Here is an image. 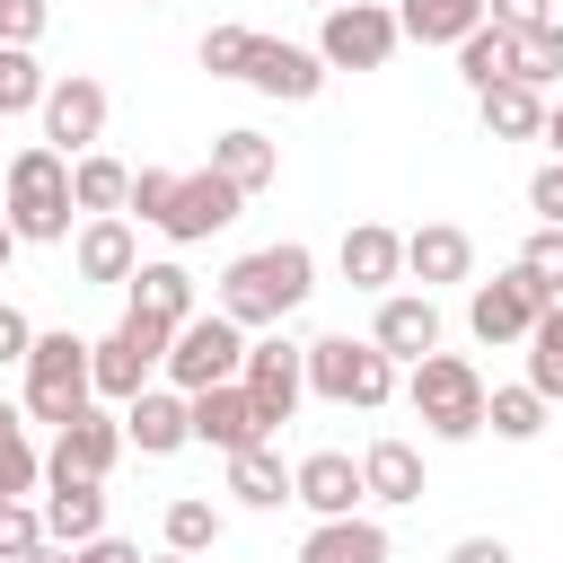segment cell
Returning <instances> with one entry per match:
<instances>
[{
    "label": "cell",
    "instance_id": "6da1fadb",
    "mask_svg": "<svg viewBox=\"0 0 563 563\" xmlns=\"http://www.w3.org/2000/svg\"><path fill=\"white\" fill-rule=\"evenodd\" d=\"M308 290H317V255H308L299 238H282V246L238 255V264L220 273V299H211V308L255 334V325H282L290 308H308Z\"/></svg>",
    "mask_w": 563,
    "mask_h": 563
},
{
    "label": "cell",
    "instance_id": "7a4b0ae2",
    "mask_svg": "<svg viewBox=\"0 0 563 563\" xmlns=\"http://www.w3.org/2000/svg\"><path fill=\"white\" fill-rule=\"evenodd\" d=\"M0 220L18 229V246H53V238H70L79 202H70V158H62L53 141H26V150L9 158V176H0Z\"/></svg>",
    "mask_w": 563,
    "mask_h": 563
},
{
    "label": "cell",
    "instance_id": "3957f363",
    "mask_svg": "<svg viewBox=\"0 0 563 563\" xmlns=\"http://www.w3.org/2000/svg\"><path fill=\"white\" fill-rule=\"evenodd\" d=\"M308 387H317L325 405L378 413V405L396 396V361H387L369 334H317V343H308Z\"/></svg>",
    "mask_w": 563,
    "mask_h": 563
},
{
    "label": "cell",
    "instance_id": "277c9868",
    "mask_svg": "<svg viewBox=\"0 0 563 563\" xmlns=\"http://www.w3.org/2000/svg\"><path fill=\"white\" fill-rule=\"evenodd\" d=\"M405 396H413V413H422L431 440H475L484 431V378L457 352H422L413 378H405Z\"/></svg>",
    "mask_w": 563,
    "mask_h": 563
},
{
    "label": "cell",
    "instance_id": "5b68a950",
    "mask_svg": "<svg viewBox=\"0 0 563 563\" xmlns=\"http://www.w3.org/2000/svg\"><path fill=\"white\" fill-rule=\"evenodd\" d=\"M18 369H26V413H35V422H53V431H62L79 405H97V378H88V343H79L70 325H62V334H35Z\"/></svg>",
    "mask_w": 563,
    "mask_h": 563
},
{
    "label": "cell",
    "instance_id": "8992f818",
    "mask_svg": "<svg viewBox=\"0 0 563 563\" xmlns=\"http://www.w3.org/2000/svg\"><path fill=\"white\" fill-rule=\"evenodd\" d=\"M396 44H405L396 9H378V0H325V26H317V62L325 70H387Z\"/></svg>",
    "mask_w": 563,
    "mask_h": 563
},
{
    "label": "cell",
    "instance_id": "52a82bcc",
    "mask_svg": "<svg viewBox=\"0 0 563 563\" xmlns=\"http://www.w3.org/2000/svg\"><path fill=\"white\" fill-rule=\"evenodd\" d=\"M238 361H246V325L211 308V317H185V325L167 334V361H158V369H167V387H185V396H194V387L238 378Z\"/></svg>",
    "mask_w": 563,
    "mask_h": 563
},
{
    "label": "cell",
    "instance_id": "ba28073f",
    "mask_svg": "<svg viewBox=\"0 0 563 563\" xmlns=\"http://www.w3.org/2000/svg\"><path fill=\"white\" fill-rule=\"evenodd\" d=\"M158 361H167V325H158V317H132V308H123V325H114L106 343H88V378H97V396H114V405H132V396L158 378Z\"/></svg>",
    "mask_w": 563,
    "mask_h": 563
},
{
    "label": "cell",
    "instance_id": "9c48e42d",
    "mask_svg": "<svg viewBox=\"0 0 563 563\" xmlns=\"http://www.w3.org/2000/svg\"><path fill=\"white\" fill-rule=\"evenodd\" d=\"M238 387L255 396L264 431H282V422L299 413V396H308V343H282V334L246 343V361H238Z\"/></svg>",
    "mask_w": 563,
    "mask_h": 563
},
{
    "label": "cell",
    "instance_id": "30bf717a",
    "mask_svg": "<svg viewBox=\"0 0 563 563\" xmlns=\"http://www.w3.org/2000/svg\"><path fill=\"white\" fill-rule=\"evenodd\" d=\"M44 141L62 150V158H79V150H97L106 141V79H88V70H62L53 88H44Z\"/></svg>",
    "mask_w": 563,
    "mask_h": 563
},
{
    "label": "cell",
    "instance_id": "8fae6325",
    "mask_svg": "<svg viewBox=\"0 0 563 563\" xmlns=\"http://www.w3.org/2000/svg\"><path fill=\"white\" fill-rule=\"evenodd\" d=\"M537 308H545V290H537L519 264H510V273L475 282V299H466V325H475V343H528Z\"/></svg>",
    "mask_w": 563,
    "mask_h": 563
},
{
    "label": "cell",
    "instance_id": "7c38bea8",
    "mask_svg": "<svg viewBox=\"0 0 563 563\" xmlns=\"http://www.w3.org/2000/svg\"><path fill=\"white\" fill-rule=\"evenodd\" d=\"M238 202H246V194H238L220 167H194V176H176V202H167V220H158V229H167L176 246H194V238L229 229V220H238Z\"/></svg>",
    "mask_w": 563,
    "mask_h": 563
},
{
    "label": "cell",
    "instance_id": "4fadbf2b",
    "mask_svg": "<svg viewBox=\"0 0 563 563\" xmlns=\"http://www.w3.org/2000/svg\"><path fill=\"white\" fill-rule=\"evenodd\" d=\"M185 413H194V440H211L220 457H229V449H255V440H273V431H264V413H255V396H246L238 378H220V387H194V396H185Z\"/></svg>",
    "mask_w": 563,
    "mask_h": 563
},
{
    "label": "cell",
    "instance_id": "5bb4252c",
    "mask_svg": "<svg viewBox=\"0 0 563 563\" xmlns=\"http://www.w3.org/2000/svg\"><path fill=\"white\" fill-rule=\"evenodd\" d=\"M369 343L387 352V361H422V352H440V308H431V290H378V325H369Z\"/></svg>",
    "mask_w": 563,
    "mask_h": 563
},
{
    "label": "cell",
    "instance_id": "9a60e30c",
    "mask_svg": "<svg viewBox=\"0 0 563 563\" xmlns=\"http://www.w3.org/2000/svg\"><path fill=\"white\" fill-rule=\"evenodd\" d=\"M123 457V422L114 413H97V405H79L62 431H53V457H44V475H97L106 484V466Z\"/></svg>",
    "mask_w": 563,
    "mask_h": 563
},
{
    "label": "cell",
    "instance_id": "2e32d148",
    "mask_svg": "<svg viewBox=\"0 0 563 563\" xmlns=\"http://www.w3.org/2000/svg\"><path fill=\"white\" fill-rule=\"evenodd\" d=\"M246 88H264V97H282V106H308V97L325 88V62H317L308 44L255 35V53H246Z\"/></svg>",
    "mask_w": 563,
    "mask_h": 563
},
{
    "label": "cell",
    "instance_id": "e0dca14e",
    "mask_svg": "<svg viewBox=\"0 0 563 563\" xmlns=\"http://www.w3.org/2000/svg\"><path fill=\"white\" fill-rule=\"evenodd\" d=\"M123 440H132L141 457H176V449L194 440V413H185V387H141V396L123 405Z\"/></svg>",
    "mask_w": 563,
    "mask_h": 563
},
{
    "label": "cell",
    "instance_id": "ac0fdd59",
    "mask_svg": "<svg viewBox=\"0 0 563 563\" xmlns=\"http://www.w3.org/2000/svg\"><path fill=\"white\" fill-rule=\"evenodd\" d=\"M290 501H308L317 519H343L352 501H369V493H361V457H343V449H308V457L290 466Z\"/></svg>",
    "mask_w": 563,
    "mask_h": 563
},
{
    "label": "cell",
    "instance_id": "d6986e66",
    "mask_svg": "<svg viewBox=\"0 0 563 563\" xmlns=\"http://www.w3.org/2000/svg\"><path fill=\"white\" fill-rule=\"evenodd\" d=\"M334 264H343L352 290H396V273H405V238H396L387 220H352L343 246H334Z\"/></svg>",
    "mask_w": 563,
    "mask_h": 563
},
{
    "label": "cell",
    "instance_id": "ffe728a7",
    "mask_svg": "<svg viewBox=\"0 0 563 563\" xmlns=\"http://www.w3.org/2000/svg\"><path fill=\"white\" fill-rule=\"evenodd\" d=\"M44 537H53V545L106 537V493H97V475H44Z\"/></svg>",
    "mask_w": 563,
    "mask_h": 563
},
{
    "label": "cell",
    "instance_id": "44dd1931",
    "mask_svg": "<svg viewBox=\"0 0 563 563\" xmlns=\"http://www.w3.org/2000/svg\"><path fill=\"white\" fill-rule=\"evenodd\" d=\"M405 273H413L422 290H440V282H466V273H475V238H466L457 220H422V229L405 238Z\"/></svg>",
    "mask_w": 563,
    "mask_h": 563
},
{
    "label": "cell",
    "instance_id": "7402d4cb",
    "mask_svg": "<svg viewBox=\"0 0 563 563\" xmlns=\"http://www.w3.org/2000/svg\"><path fill=\"white\" fill-rule=\"evenodd\" d=\"M70 264H79V282H132V264H141V246H132V220H123V211H97V220H79V246H70Z\"/></svg>",
    "mask_w": 563,
    "mask_h": 563
},
{
    "label": "cell",
    "instance_id": "603a6c76",
    "mask_svg": "<svg viewBox=\"0 0 563 563\" xmlns=\"http://www.w3.org/2000/svg\"><path fill=\"white\" fill-rule=\"evenodd\" d=\"M361 493L387 501V510L422 501V449H413V440H369V449H361Z\"/></svg>",
    "mask_w": 563,
    "mask_h": 563
},
{
    "label": "cell",
    "instance_id": "cb8c5ba5",
    "mask_svg": "<svg viewBox=\"0 0 563 563\" xmlns=\"http://www.w3.org/2000/svg\"><path fill=\"white\" fill-rule=\"evenodd\" d=\"M299 563H387V528H378V519H361V510L317 519V528H308V545H299Z\"/></svg>",
    "mask_w": 563,
    "mask_h": 563
},
{
    "label": "cell",
    "instance_id": "d4e9b609",
    "mask_svg": "<svg viewBox=\"0 0 563 563\" xmlns=\"http://www.w3.org/2000/svg\"><path fill=\"white\" fill-rule=\"evenodd\" d=\"M475 114H484L493 141H537V132H545V97H537L528 79H493V88H475Z\"/></svg>",
    "mask_w": 563,
    "mask_h": 563
},
{
    "label": "cell",
    "instance_id": "484cf974",
    "mask_svg": "<svg viewBox=\"0 0 563 563\" xmlns=\"http://www.w3.org/2000/svg\"><path fill=\"white\" fill-rule=\"evenodd\" d=\"M123 290H132V317H158L167 334L194 317V273H185V264H132Z\"/></svg>",
    "mask_w": 563,
    "mask_h": 563
},
{
    "label": "cell",
    "instance_id": "4316f807",
    "mask_svg": "<svg viewBox=\"0 0 563 563\" xmlns=\"http://www.w3.org/2000/svg\"><path fill=\"white\" fill-rule=\"evenodd\" d=\"M211 167H220L238 194H264V185L282 176V150H273L264 132H246V123H238V132H220V141H211Z\"/></svg>",
    "mask_w": 563,
    "mask_h": 563
},
{
    "label": "cell",
    "instance_id": "83f0119b",
    "mask_svg": "<svg viewBox=\"0 0 563 563\" xmlns=\"http://www.w3.org/2000/svg\"><path fill=\"white\" fill-rule=\"evenodd\" d=\"M70 202H79L88 220H97V211H123V202H132V167L106 158V150H79V158H70Z\"/></svg>",
    "mask_w": 563,
    "mask_h": 563
},
{
    "label": "cell",
    "instance_id": "f1b7e54d",
    "mask_svg": "<svg viewBox=\"0 0 563 563\" xmlns=\"http://www.w3.org/2000/svg\"><path fill=\"white\" fill-rule=\"evenodd\" d=\"M229 493L246 501V510H282L290 501V466L255 440V449H229Z\"/></svg>",
    "mask_w": 563,
    "mask_h": 563
},
{
    "label": "cell",
    "instance_id": "f546056e",
    "mask_svg": "<svg viewBox=\"0 0 563 563\" xmlns=\"http://www.w3.org/2000/svg\"><path fill=\"white\" fill-rule=\"evenodd\" d=\"M396 26H405L413 44H457V35H475V26H484V0H405V9H396Z\"/></svg>",
    "mask_w": 563,
    "mask_h": 563
},
{
    "label": "cell",
    "instance_id": "4dcf8cb0",
    "mask_svg": "<svg viewBox=\"0 0 563 563\" xmlns=\"http://www.w3.org/2000/svg\"><path fill=\"white\" fill-rule=\"evenodd\" d=\"M220 501H202V493H176L167 501V519H158V537H167V554H211L220 545Z\"/></svg>",
    "mask_w": 563,
    "mask_h": 563
},
{
    "label": "cell",
    "instance_id": "1f68e13d",
    "mask_svg": "<svg viewBox=\"0 0 563 563\" xmlns=\"http://www.w3.org/2000/svg\"><path fill=\"white\" fill-rule=\"evenodd\" d=\"M510 79H528V88H554V79H563V18L510 35Z\"/></svg>",
    "mask_w": 563,
    "mask_h": 563
},
{
    "label": "cell",
    "instance_id": "d6a6232c",
    "mask_svg": "<svg viewBox=\"0 0 563 563\" xmlns=\"http://www.w3.org/2000/svg\"><path fill=\"white\" fill-rule=\"evenodd\" d=\"M528 387H537L545 405L563 396V299H545L537 325H528Z\"/></svg>",
    "mask_w": 563,
    "mask_h": 563
},
{
    "label": "cell",
    "instance_id": "836d02e7",
    "mask_svg": "<svg viewBox=\"0 0 563 563\" xmlns=\"http://www.w3.org/2000/svg\"><path fill=\"white\" fill-rule=\"evenodd\" d=\"M484 431L493 440H537L545 431V396L537 387H484Z\"/></svg>",
    "mask_w": 563,
    "mask_h": 563
},
{
    "label": "cell",
    "instance_id": "e575fe53",
    "mask_svg": "<svg viewBox=\"0 0 563 563\" xmlns=\"http://www.w3.org/2000/svg\"><path fill=\"white\" fill-rule=\"evenodd\" d=\"M457 79L466 88H493V79H510V26H475V35H457Z\"/></svg>",
    "mask_w": 563,
    "mask_h": 563
},
{
    "label": "cell",
    "instance_id": "d590c367",
    "mask_svg": "<svg viewBox=\"0 0 563 563\" xmlns=\"http://www.w3.org/2000/svg\"><path fill=\"white\" fill-rule=\"evenodd\" d=\"M44 88H53V79L35 70V53H26V44H0V123L26 114V106H44Z\"/></svg>",
    "mask_w": 563,
    "mask_h": 563
},
{
    "label": "cell",
    "instance_id": "8d00e7d4",
    "mask_svg": "<svg viewBox=\"0 0 563 563\" xmlns=\"http://www.w3.org/2000/svg\"><path fill=\"white\" fill-rule=\"evenodd\" d=\"M35 484H44V457H35L26 422H18V431H0V501H26Z\"/></svg>",
    "mask_w": 563,
    "mask_h": 563
},
{
    "label": "cell",
    "instance_id": "74e56055",
    "mask_svg": "<svg viewBox=\"0 0 563 563\" xmlns=\"http://www.w3.org/2000/svg\"><path fill=\"white\" fill-rule=\"evenodd\" d=\"M519 273H528L545 299H563V229H545V220H537V238L519 246Z\"/></svg>",
    "mask_w": 563,
    "mask_h": 563
},
{
    "label": "cell",
    "instance_id": "f35d334b",
    "mask_svg": "<svg viewBox=\"0 0 563 563\" xmlns=\"http://www.w3.org/2000/svg\"><path fill=\"white\" fill-rule=\"evenodd\" d=\"M246 53H255V26H211L202 35V70L211 79H246Z\"/></svg>",
    "mask_w": 563,
    "mask_h": 563
},
{
    "label": "cell",
    "instance_id": "ab89813d",
    "mask_svg": "<svg viewBox=\"0 0 563 563\" xmlns=\"http://www.w3.org/2000/svg\"><path fill=\"white\" fill-rule=\"evenodd\" d=\"M35 545H44V510L0 501V563H18V554H35Z\"/></svg>",
    "mask_w": 563,
    "mask_h": 563
},
{
    "label": "cell",
    "instance_id": "60d3db41",
    "mask_svg": "<svg viewBox=\"0 0 563 563\" xmlns=\"http://www.w3.org/2000/svg\"><path fill=\"white\" fill-rule=\"evenodd\" d=\"M167 202H176V167H141V176H132V202H123V211H141V220L158 229V220H167Z\"/></svg>",
    "mask_w": 563,
    "mask_h": 563
},
{
    "label": "cell",
    "instance_id": "b9f144b4",
    "mask_svg": "<svg viewBox=\"0 0 563 563\" xmlns=\"http://www.w3.org/2000/svg\"><path fill=\"white\" fill-rule=\"evenodd\" d=\"M528 211H537L545 229H563V158H545V167L528 176Z\"/></svg>",
    "mask_w": 563,
    "mask_h": 563
},
{
    "label": "cell",
    "instance_id": "7bdbcfd3",
    "mask_svg": "<svg viewBox=\"0 0 563 563\" xmlns=\"http://www.w3.org/2000/svg\"><path fill=\"white\" fill-rule=\"evenodd\" d=\"M44 18H53L44 0H0V44H35V35H44Z\"/></svg>",
    "mask_w": 563,
    "mask_h": 563
},
{
    "label": "cell",
    "instance_id": "ee69618b",
    "mask_svg": "<svg viewBox=\"0 0 563 563\" xmlns=\"http://www.w3.org/2000/svg\"><path fill=\"white\" fill-rule=\"evenodd\" d=\"M484 18L519 35V26H545V18H554V0H484Z\"/></svg>",
    "mask_w": 563,
    "mask_h": 563
},
{
    "label": "cell",
    "instance_id": "f6af8a7d",
    "mask_svg": "<svg viewBox=\"0 0 563 563\" xmlns=\"http://www.w3.org/2000/svg\"><path fill=\"white\" fill-rule=\"evenodd\" d=\"M26 343H35L26 308H9V299H0V361H26Z\"/></svg>",
    "mask_w": 563,
    "mask_h": 563
},
{
    "label": "cell",
    "instance_id": "bcb514c9",
    "mask_svg": "<svg viewBox=\"0 0 563 563\" xmlns=\"http://www.w3.org/2000/svg\"><path fill=\"white\" fill-rule=\"evenodd\" d=\"M70 563H141V545H123V537H88V545H70Z\"/></svg>",
    "mask_w": 563,
    "mask_h": 563
},
{
    "label": "cell",
    "instance_id": "7dc6e473",
    "mask_svg": "<svg viewBox=\"0 0 563 563\" xmlns=\"http://www.w3.org/2000/svg\"><path fill=\"white\" fill-rule=\"evenodd\" d=\"M449 563H510V545H501V537H457Z\"/></svg>",
    "mask_w": 563,
    "mask_h": 563
},
{
    "label": "cell",
    "instance_id": "c3c4849f",
    "mask_svg": "<svg viewBox=\"0 0 563 563\" xmlns=\"http://www.w3.org/2000/svg\"><path fill=\"white\" fill-rule=\"evenodd\" d=\"M18 563H70V554H62L53 537H44V545H35V554H18Z\"/></svg>",
    "mask_w": 563,
    "mask_h": 563
},
{
    "label": "cell",
    "instance_id": "681fc988",
    "mask_svg": "<svg viewBox=\"0 0 563 563\" xmlns=\"http://www.w3.org/2000/svg\"><path fill=\"white\" fill-rule=\"evenodd\" d=\"M545 141H554V158H563V106H545Z\"/></svg>",
    "mask_w": 563,
    "mask_h": 563
},
{
    "label": "cell",
    "instance_id": "f907efd6",
    "mask_svg": "<svg viewBox=\"0 0 563 563\" xmlns=\"http://www.w3.org/2000/svg\"><path fill=\"white\" fill-rule=\"evenodd\" d=\"M9 255H18V229H9V220H0V273H9Z\"/></svg>",
    "mask_w": 563,
    "mask_h": 563
},
{
    "label": "cell",
    "instance_id": "816d5d0a",
    "mask_svg": "<svg viewBox=\"0 0 563 563\" xmlns=\"http://www.w3.org/2000/svg\"><path fill=\"white\" fill-rule=\"evenodd\" d=\"M0 431H18V405H9V396H0Z\"/></svg>",
    "mask_w": 563,
    "mask_h": 563
},
{
    "label": "cell",
    "instance_id": "f5cc1de1",
    "mask_svg": "<svg viewBox=\"0 0 563 563\" xmlns=\"http://www.w3.org/2000/svg\"><path fill=\"white\" fill-rule=\"evenodd\" d=\"M158 563H194V554H158Z\"/></svg>",
    "mask_w": 563,
    "mask_h": 563
},
{
    "label": "cell",
    "instance_id": "db71d44e",
    "mask_svg": "<svg viewBox=\"0 0 563 563\" xmlns=\"http://www.w3.org/2000/svg\"><path fill=\"white\" fill-rule=\"evenodd\" d=\"M308 9H325V0H308Z\"/></svg>",
    "mask_w": 563,
    "mask_h": 563
},
{
    "label": "cell",
    "instance_id": "11a10c76",
    "mask_svg": "<svg viewBox=\"0 0 563 563\" xmlns=\"http://www.w3.org/2000/svg\"><path fill=\"white\" fill-rule=\"evenodd\" d=\"M141 9H150V0H141Z\"/></svg>",
    "mask_w": 563,
    "mask_h": 563
}]
</instances>
